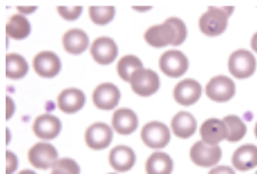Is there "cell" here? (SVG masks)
<instances>
[{
  "mask_svg": "<svg viewBox=\"0 0 257 174\" xmlns=\"http://www.w3.org/2000/svg\"><path fill=\"white\" fill-rule=\"evenodd\" d=\"M187 37V28L184 22L179 18H170L162 25L152 26L145 33V40L147 45L157 47H166L169 45L172 46H180L183 45Z\"/></svg>",
  "mask_w": 257,
  "mask_h": 174,
  "instance_id": "1",
  "label": "cell"
},
{
  "mask_svg": "<svg viewBox=\"0 0 257 174\" xmlns=\"http://www.w3.org/2000/svg\"><path fill=\"white\" fill-rule=\"evenodd\" d=\"M62 130V121L53 114H42L33 123V131L42 140H53Z\"/></svg>",
  "mask_w": 257,
  "mask_h": 174,
  "instance_id": "15",
  "label": "cell"
},
{
  "mask_svg": "<svg viewBox=\"0 0 257 174\" xmlns=\"http://www.w3.org/2000/svg\"><path fill=\"white\" fill-rule=\"evenodd\" d=\"M52 174H69V173H66V171H63V170H53Z\"/></svg>",
  "mask_w": 257,
  "mask_h": 174,
  "instance_id": "36",
  "label": "cell"
},
{
  "mask_svg": "<svg viewBox=\"0 0 257 174\" xmlns=\"http://www.w3.org/2000/svg\"><path fill=\"white\" fill-rule=\"evenodd\" d=\"M53 170H63V171L69 174H80V167L72 158H60V160H57L56 164L53 165Z\"/></svg>",
  "mask_w": 257,
  "mask_h": 174,
  "instance_id": "29",
  "label": "cell"
},
{
  "mask_svg": "<svg viewBox=\"0 0 257 174\" xmlns=\"http://www.w3.org/2000/svg\"><path fill=\"white\" fill-rule=\"evenodd\" d=\"M256 174H257V171H256Z\"/></svg>",
  "mask_w": 257,
  "mask_h": 174,
  "instance_id": "40",
  "label": "cell"
},
{
  "mask_svg": "<svg viewBox=\"0 0 257 174\" xmlns=\"http://www.w3.org/2000/svg\"><path fill=\"white\" fill-rule=\"evenodd\" d=\"M229 72L236 79H247L256 72V57L244 49L233 52L229 57Z\"/></svg>",
  "mask_w": 257,
  "mask_h": 174,
  "instance_id": "3",
  "label": "cell"
},
{
  "mask_svg": "<svg viewBox=\"0 0 257 174\" xmlns=\"http://www.w3.org/2000/svg\"><path fill=\"white\" fill-rule=\"evenodd\" d=\"M209 174H236L234 173V170L229 167V165H219V167H214V168H211Z\"/></svg>",
  "mask_w": 257,
  "mask_h": 174,
  "instance_id": "32",
  "label": "cell"
},
{
  "mask_svg": "<svg viewBox=\"0 0 257 174\" xmlns=\"http://www.w3.org/2000/svg\"><path fill=\"white\" fill-rule=\"evenodd\" d=\"M130 84H132V90L138 96L149 97L159 90L160 79H159L156 72H153L150 69H142V70H139L133 74Z\"/></svg>",
  "mask_w": 257,
  "mask_h": 174,
  "instance_id": "5",
  "label": "cell"
},
{
  "mask_svg": "<svg viewBox=\"0 0 257 174\" xmlns=\"http://www.w3.org/2000/svg\"><path fill=\"white\" fill-rule=\"evenodd\" d=\"M231 163L239 171H248L257 165V146L244 144L239 147L231 157Z\"/></svg>",
  "mask_w": 257,
  "mask_h": 174,
  "instance_id": "20",
  "label": "cell"
},
{
  "mask_svg": "<svg viewBox=\"0 0 257 174\" xmlns=\"http://www.w3.org/2000/svg\"><path fill=\"white\" fill-rule=\"evenodd\" d=\"M84 103H86V96L79 89H66L57 97L59 109L66 114H73L76 111L82 110Z\"/></svg>",
  "mask_w": 257,
  "mask_h": 174,
  "instance_id": "17",
  "label": "cell"
},
{
  "mask_svg": "<svg viewBox=\"0 0 257 174\" xmlns=\"http://www.w3.org/2000/svg\"><path fill=\"white\" fill-rule=\"evenodd\" d=\"M202 84L193 79H186L177 83L173 90L175 100L182 106H193L202 97Z\"/></svg>",
  "mask_w": 257,
  "mask_h": 174,
  "instance_id": "13",
  "label": "cell"
},
{
  "mask_svg": "<svg viewBox=\"0 0 257 174\" xmlns=\"http://www.w3.org/2000/svg\"><path fill=\"white\" fill-rule=\"evenodd\" d=\"M142 69H143V63L136 56H124V57L120 59L119 63H117V73H119L120 79L128 83L132 80L133 74L139 72V70H142Z\"/></svg>",
  "mask_w": 257,
  "mask_h": 174,
  "instance_id": "26",
  "label": "cell"
},
{
  "mask_svg": "<svg viewBox=\"0 0 257 174\" xmlns=\"http://www.w3.org/2000/svg\"><path fill=\"white\" fill-rule=\"evenodd\" d=\"M120 101V90L113 83H101L93 92V103L100 110H111Z\"/></svg>",
  "mask_w": 257,
  "mask_h": 174,
  "instance_id": "11",
  "label": "cell"
},
{
  "mask_svg": "<svg viewBox=\"0 0 257 174\" xmlns=\"http://www.w3.org/2000/svg\"><path fill=\"white\" fill-rule=\"evenodd\" d=\"M254 134H256V138H257V123H256V126H254Z\"/></svg>",
  "mask_w": 257,
  "mask_h": 174,
  "instance_id": "38",
  "label": "cell"
},
{
  "mask_svg": "<svg viewBox=\"0 0 257 174\" xmlns=\"http://www.w3.org/2000/svg\"><path fill=\"white\" fill-rule=\"evenodd\" d=\"M223 123L227 127V140H229L230 143L240 141L241 138L246 136L247 127L243 123V120L237 117V116H233V114L231 116H226L223 119Z\"/></svg>",
  "mask_w": 257,
  "mask_h": 174,
  "instance_id": "27",
  "label": "cell"
},
{
  "mask_svg": "<svg viewBox=\"0 0 257 174\" xmlns=\"http://www.w3.org/2000/svg\"><path fill=\"white\" fill-rule=\"evenodd\" d=\"M92 57L99 64H110L117 57V45L110 37H99L93 42L90 49Z\"/></svg>",
  "mask_w": 257,
  "mask_h": 174,
  "instance_id": "14",
  "label": "cell"
},
{
  "mask_svg": "<svg viewBox=\"0 0 257 174\" xmlns=\"http://www.w3.org/2000/svg\"><path fill=\"white\" fill-rule=\"evenodd\" d=\"M200 136L204 143L210 146H217L220 141L227 138V127L223 123V120L209 119L202 124Z\"/></svg>",
  "mask_w": 257,
  "mask_h": 174,
  "instance_id": "16",
  "label": "cell"
},
{
  "mask_svg": "<svg viewBox=\"0 0 257 174\" xmlns=\"http://www.w3.org/2000/svg\"><path fill=\"white\" fill-rule=\"evenodd\" d=\"M29 72V64L23 56L9 53L6 56V76L10 80L23 79Z\"/></svg>",
  "mask_w": 257,
  "mask_h": 174,
  "instance_id": "24",
  "label": "cell"
},
{
  "mask_svg": "<svg viewBox=\"0 0 257 174\" xmlns=\"http://www.w3.org/2000/svg\"><path fill=\"white\" fill-rule=\"evenodd\" d=\"M233 8H209L199 19V29L206 36H219L227 29Z\"/></svg>",
  "mask_w": 257,
  "mask_h": 174,
  "instance_id": "2",
  "label": "cell"
},
{
  "mask_svg": "<svg viewBox=\"0 0 257 174\" xmlns=\"http://www.w3.org/2000/svg\"><path fill=\"white\" fill-rule=\"evenodd\" d=\"M8 104H9V111H8V119H10V117H12V114H13V109H15V107H13V101H12V99H10V97H8Z\"/></svg>",
  "mask_w": 257,
  "mask_h": 174,
  "instance_id": "33",
  "label": "cell"
},
{
  "mask_svg": "<svg viewBox=\"0 0 257 174\" xmlns=\"http://www.w3.org/2000/svg\"><path fill=\"white\" fill-rule=\"evenodd\" d=\"M86 144L93 150H103L110 146L113 130L106 123H94L84 133Z\"/></svg>",
  "mask_w": 257,
  "mask_h": 174,
  "instance_id": "10",
  "label": "cell"
},
{
  "mask_svg": "<svg viewBox=\"0 0 257 174\" xmlns=\"http://www.w3.org/2000/svg\"><path fill=\"white\" fill-rule=\"evenodd\" d=\"M251 49L257 53V32L253 35V37H251Z\"/></svg>",
  "mask_w": 257,
  "mask_h": 174,
  "instance_id": "34",
  "label": "cell"
},
{
  "mask_svg": "<svg viewBox=\"0 0 257 174\" xmlns=\"http://www.w3.org/2000/svg\"><path fill=\"white\" fill-rule=\"evenodd\" d=\"M19 10L23 12V13H32V12L36 10V8H26V9H25V8H19Z\"/></svg>",
  "mask_w": 257,
  "mask_h": 174,
  "instance_id": "35",
  "label": "cell"
},
{
  "mask_svg": "<svg viewBox=\"0 0 257 174\" xmlns=\"http://www.w3.org/2000/svg\"><path fill=\"white\" fill-rule=\"evenodd\" d=\"M142 140L150 148H163L170 141V130L160 121H150L142 128Z\"/></svg>",
  "mask_w": 257,
  "mask_h": 174,
  "instance_id": "7",
  "label": "cell"
},
{
  "mask_svg": "<svg viewBox=\"0 0 257 174\" xmlns=\"http://www.w3.org/2000/svg\"><path fill=\"white\" fill-rule=\"evenodd\" d=\"M109 163L116 171H128L136 163V154L130 147L117 146L110 151Z\"/></svg>",
  "mask_w": 257,
  "mask_h": 174,
  "instance_id": "19",
  "label": "cell"
},
{
  "mask_svg": "<svg viewBox=\"0 0 257 174\" xmlns=\"http://www.w3.org/2000/svg\"><path fill=\"white\" fill-rule=\"evenodd\" d=\"M190 158L196 165L200 167H213L221 158V148L219 146H210L203 140L194 143L190 148Z\"/></svg>",
  "mask_w": 257,
  "mask_h": 174,
  "instance_id": "9",
  "label": "cell"
},
{
  "mask_svg": "<svg viewBox=\"0 0 257 174\" xmlns=\"http://www.w3.org/2000/svg\"><path fill=\"white\" fill-rule=\"evenodd\" d=\"M173 171V160L167 153L156 151L147 158V174H172Z\"/></svg>",
  "mask_w": 257,
  "mask_h": 174,
  "instance_id": "23",
  "label": "cell"
},
{
  "mask_svg": "<svg viewBox=\"0 0 257 174\" xmlns=\"http://www.w3.org/2000/svg\"><path fill=\"white\" fill-rule=\"evenodd\" d=\"M64 50L70 55H82L87 50L89 46V36L80 29H72L64 33L62 39Z\"/></svg>",
  "mask_w": 257,
  "mask_h": 174,
  "instance_id": "21",
  "label": "cell"
},
{
  "mask_svg": "<svg viewBox=\"0 0 257 174\" xmlns=\"http://www.w3.org/2000/svg\"><path fill=\"white\" fill-rule=\"evenodd\" d=\"M110 174H117V173H110Z\"/></svg>",
  "mask_w": 257,
  "mask_h": 174,
  "instance_id": "39",
  "label": "cell"
},
{
  "mask_svg": "<svg viewBox=\"0 0 257 174\" xmlns=\"http://www.w3.org/2000/svg\"><path fill=\"white\" fill-rule=\"evenodd\" d=\"M28 158L35 168L47 170L53 168L57 158V150L49 143H37L29 150Z\"/></svg>",
  "mask_w": 257,
  "mask_h": 174,
  "instance_id": "8",
  "label": "cell"
},
{
  "mask_svg": "<svg viewBox=\"0 0 257 174\" xmlns=\"http://www.w3.org/2000/svg\"><path fill=\"white\" fill-rule=\"evenodd\" d=\"M33 69L39 76L45 79H53L60 73L62 62L53 52H40L33 59Z\"/></svg>",
  "mask_w": 257,
  "mask_h": 174,
  "instance_id": "12",
  "label": "cell"
},
{
  "mask_svg": "<svg viewBox=\"0 0 257 174\" xmlns=\"http://www.w3.org/2000/svg\"><path fill=\"white\" fill-rule=\"evenodd\" d=\"M6 160H8V167H6V174H13L16 171L19 164V160L16 154L13 151H8L6 153Z\"/></svg>",
  "mask_w": 257,
  "mask_h": 174,
  "instance_id": "31",
  "label": "cell"
},
{
  "mask_svg": "<svg viewBox=\"0 0 257 174\" xmlns=\"http://www.w3.org/2000/svg\"><path fill=\"white\" fill-rule=\"evenodd\" d=\"M114 13H116V9L113 6H92V8H89V15H90L92 22L99 25V26H104V25L110 23L114 18Z\"/></svg>",
  "mask_w": 257,
  "mask_h": 174,
  "instance_id": "28",
  "label": "cell"
},
{
  "mask_svg": "<svg viewBox=\"0 0 257 174\" xmlns=\"http://www.w3.org/2000/svg\"><path fill=\"white\" fill-rule=\"evenodd\" d=\"M113 128L123 136L132 134L139 126V119L136 113L130 109H119L114 111L113 119H111Z\"/></svg>",
  "mask_w": 257,
  "mask_h": 174,
  "instance_id": "18",
  "label": "cell"
},
{
  "mask_svg": "<svg viewBox=\"0 0 257 174\" xmlns=\"http://www.w3.org/2000/svg\"><path fill=\"white\" fill-rule=\"evenodd\" d=\"M197 121L189 111H179L172 119V130L179 138H189L196 133Z\"/></svg>",
  "mask_w": 257,
  "mask_h": 174,
  "instance_id": "22",
  "label": "cell"
},
{
  "mask_svg": "<svg viewBox=\"0 0 257 174\" xmlns=\"http://www.w3.org/2000/svg\"><path fill=\"white\" fill-rule=\"evenodd\" d=\"M19 174H36L35 171H32V170H23V171H20Z\"/></svg>",
  "mask_w": 257,
  "mask_h": 174,
  "instance_id": "37",
  "label": "cell"
},
{
  "mask_svg": "<svg viewBox=\"0 0 257 174\" xmlns=\"http://www.w3.org/2000/svg\"><path fill=\"white\" fill-rule=\"evenodd\" d=\"M30 32H32L30 22L23 15H13L9 19L8 26H6V33L10 39L23 40L30 35Z\"/></svg>",
  "mask_w": 257,
  "mask_h": 174,
  "instance_id": "25",
  "label": "cell"
},
{
  "mask_svg": "<svg viewBox=\"0 0 257 174\" xmlns=\"http://www.w3.org/2000/svg\"><path fill=\"white\" fill-rule=\"evenodd\" d=\"M57 12L66 20H76L80 18L83 8L82 6H59Z\"/></svg>",
  "mask_w": 257,
  "mask_h": 174,
  "instance_id": "30",
  "label": "cell"
},
{
  "mask_svg": "<svg viewBox=\"0 0 257 174\" xmlns=\"http://www.w3.org/2000/svg\"><path fill=\"white\" fill-rule=\"evenodd\" d=\"M206 94L216 103H226L236 94V84L226 76H216L206 86Z\"/></svg>",
  "mask_w": 257,
  "mask_h": 174,
  "instance_id": "6",
  "label": "cell"
},
{
  "mask_svg": "<svg viewBox=\"0 0 257 174\" xmlns=\"http://www.w3.org/2000/svg\"><path fill=\"white\" fill-rule=\"evenodd\" d=\"M159 66H160V70L166 76L177 79V77L183 76L187 72V69H189V59L180 50H167L160 57Z\"/></svg>",
  "mask_w": 257,
  "mask_h": 174,
  "instance_id": "4",
  "label": "cell"
}]
</instances>
